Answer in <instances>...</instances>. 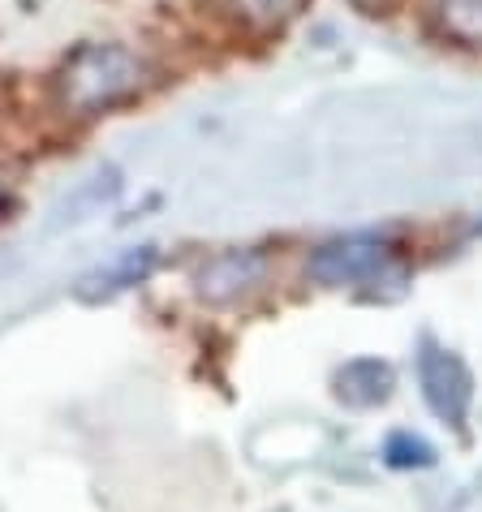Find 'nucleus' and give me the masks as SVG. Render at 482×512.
Here are the masks:
<instances>
[{
	"instance_id": "nucleus-1",
	"label": "nucleus",
	"mask_w": 482,
	"mask_h": 512,
	"mask_svg": "<svg viewBox=\"0 0 482 512\" xmlns=\"http://www.w3.org/2000/svg\"><path fill=\"white\" fill-rule=\"evenodd\" d=\"M147 82V61L130 44H82L56 69V104L61 117L95 121L130 104Z\"/></svg>"
},
{
	"instance_id": "nucleus-2",
	"label": "nucleus",
	"mask_w": 482,
	"mask_h": 512,
	"mask_svg": "<svg viewBox=\"0 0 482 512\" xmlns=\"http://www.w3.org/2000/svg\"><path fill=\"white\" fill-rule=\"evenodd\" d=\"M310 276L323 284H401L405 267L396 263L392 246L371 237H349V241H332L310 259Z\"/></svg>"
},
{
	"instance_id": "nucleus-3",
	"label": "nucleus",
	"mask_w": 482,
	"mask_h": 512,
	"mask_svg": "<svg viewBox=\"0 0 482 512\" xmlns=\"http://www.w3.org/2000/svg\"><path fill=\"white\" fill-rule=\"evenodd\" d=\"M418 375H422V396H427V405L435 414L452 426H465L474 379L457 353H448V349H439L427 340V345H422V358H418Z\"/></svg>"
},
{
	"instance_id": "nucleus-4",
	"label": "nucleus",
	"mask_w": 482,
	"mask_h": 512,
	"mask_svg": "<svg viewBox=\"0 0 482 512\" xmlns=\"http://www.w3.org/2000/svg\"><path fill=\"white\" fill-rule=\"evenodd\" d=\"M336 392H340V401H349V405H379V401H388L392 366L375 362V358L349 362L345 371H340V379H336Z\"/></svg>"
},
{
	"instance_id": "nucleus-5",
	"label": "nucleus",
	"mask_w": 482,
	"mask_h": 512,
	"mask_svg": "<svg viewBox=\"0 0 482 512\" xmlns=\"http://www.w3.org/2000/svg\"><path fill=\"white\" fill-rule=\"evenodd\" d=\"M306 0H224V9L233 13V22L250 26V31H280L302 13Z\"/></svg>"
},
{
	"instance_id": "nucleus-6",
	"label": "nucleus",
	"mask_w": 482,
	"mask_h": 512,
	"mask_svg": "<svg viewBox=\"0 0 482 512\" xmlns=\"http://www.w3.org/2000/svg\"><path fill=\"white\" fill-rule=\"evenodd\" d=\"M439 22L465 44H482V0H439Z\"/></svg>"
},
{
	"instance_id": "nucleus-7",
	"label": "nucleus",
	"mask_w": 482,
	"mask_h": 512,
	"mask_svg": "<svg viewBox=\"0 0 482 512\" xmlns=\"http://www.w3.org/2000/svg\"><path fill=\"white\" fill-rule=\"evenodd\" d=\"M384 457L392 469H427V465H435V448L409 431H396L384 444Z\"/></svg>"
},
{
	"instance_id": "nucleus-8",
	"label": "nucleus",
	"mask_w": 482,
	"mask_h": 512,
	"mask_svg": "<svg viewBox=\"0 0 482 512\" xmlns=\"http://www.w3.org/2000/svg\"><path fill=\"white\" fill-rule=\"evenodd\" d=\"M353 5H358L362 13H392L401 0H353Z\"/></svg>"
}]
</instances>
